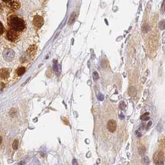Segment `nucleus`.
<instances>
[{
  "mask_svg": "<svg viewBox=\"0 0 165 165\" xmlns=\"http://www.w3.org/2000/svg\"><path fill=\"white\" fill-rule=\"evenodd\" d=\"M136 134H137V136H138L139 137H140L142 136V134H140L138 131H136Z\"/></svg>",
  "mask_w": 165,
  "mask_h": 165,
  "instance_id": "19",
  "label": "nucleus"
},
{
  "mask_svg": "<svg viewBox=\"0 0 165 165\" xmlns=\"http://www.w3.org/2000/svg\"><path fill=\"white\" fill-rule=\"evenodd\" d=\"M119 117H120V119H124V115H123V114H120V115H119Z\"/></svg>",
  "mask_w": 165,
  "mask_h": 165,
  "instance_id": "18",
  "label": "nucleus"
},
{
  "mask_svg": "<svg viewBox=\"0 0 165 165\" xmlns=\"http://www.w3.org/2000/svg\"><path fill=\"white\" fill-rule=\"evenodd\" d=\"M143 161H145V163H147H147H148V161H149V159H148V158L147 156H145V158H144Z\"/></svg>",
  "mask_w": 165,
  "mask_h": 165,
  "instance_id": "17",
  "label": "nucleus"
},
{
  "mask_svg": "<svg viewBox=\"0 0 165 165\" xmlns=\"http://www.w3.org/2000/svg\"><path fill=\"white\" fill-rule=\"evenodd\" d=\"M6 37H7V39L10 41H15L18 39V35L15 31L10 30L7 32Z\"/></svg>",
  "mask_w": 165,
  "mask_h": 165,
  "instance_id": "4",
  "label": "nucleus"
},
{
  "mask_svg": "<svg viewBox=\"0 0 165 165\" xmlns=\"http://www.w3.org/2000/svg\"><path fill=\"white\" fill-rule=\"evenodd\" d=\"M161 155H160L159 153H156L154 155V161L155 163H158V161L160 160L161 159Z\"/></svg>",
  "mask_w": 165,
  "mask_h": 165,
  "instance_id": "8",
  "label": "nucleus"
},
{
  "mask_svg": "<svg viewBox=\"0 0 165 165\" xmlns=\"http://www.w3.org/2000/svg\"><path fill=\"white\" fill-rule=\"evenodd\" d=\"M2 1L6 3H11V2L13 1V0H2Z\"/></svg>",
  "mask_w": 165,
  "mask_h": 165,
  "instance_id": "16",
  "label": "nucleus"
},
{
  "mask_svg": "<svg viewBox=\"0 0 165 165\" xmlns=\"http://www.w3.org/2000/svg\"><path fill=\"white\" fill-rule=\"evenodd\" d=\"M2 140H3L2 137H1V136H0V145H1V143H2Z\"/></svg>",
  "mask_w": 165,
  "mask_h": 165,
  "instance_id": "21",
  "label": "nucleus"
},
{
  "mask_svg": "<svg viewBox=\"0 0 165 165\" xmlns=\"http://www.w3.org/2000/svg\"><path fill=\"white\" fill-rule=\"evenodd\" d=\"M10 70L8 68H2L0 70V78L5 79L8 78L9 77Z\"/></svg>",
  "mask_w": 165,
  "mask_h": 165,
  "instance_id": "6",
  "label": "nucleus"
},
{
  "mask_svg": "<svg viewBox=\"0 0 165 165\" xmlns=\"http://www.w3.org/2000/svg\"><path fill=\"white\" fill-rule=\"evenodd\" d=\"M98 99L99 100V101H103L104 100V96H103L102 94H99L98 96Z\"/></svg>",
  "mask_w": 165,
  "mask_h": 165,
  "instance_id": "15",
  "label": "nucleus"
},
{
  "mask_svg": "<svg viewBox=\"0 0 165 165\" xmlns=\"http://www.w3.org/2000/svg\"><path fill=\"white\" fill-rule=\"evenodd\" d=\"M151 124H152V122H150L148 123V126H150Z\"/></svg>",
  "mask_w": 165,
  "mask_h": 165,
  "instance_id": "23",
  "label": "nucleus"
},
{
  "mask_svg": "<svg viewBox=\"0 0 165 165\" xmlns=\"http://www.w3.org/2000/svg\"><path fill=\"white\" fill-rule=\"evenodd\" d=\"M29 80H30V78H28V79H27V81H26V82H24V84H23V85H22V86H24V85H25V84H26V83H27V81H29Z\"/></svg>",
  "mask_w": 165,
  "mask_h": 165,
  "instance_id": "22",
  "label": "nucleus"
},
{
  "mask_svg": "<svg viewBox=\"0 0 165 165\" xmlns=\"http://www.w3.org/2000/svg\"><path fill=\"white\" fill-rule=\"evenodd\" d=\"M26 72V68L25 67H19L16 71L17 74L18 76H21Z\"/></svg>",
  "mask_w": 165,
  "mask_h": 165,
  "instance_id": "7",
  "label": "nucleus"
},
{
  "mask_svg": "<svg viewBox=\"0 0 165 165\" xmlns=\"http://www.w3.org/2000/svg\"><path fill=\"white\" fill-rule=\"evenodd\" d=\"M8 24L11 28L16 32L23 31L26 27L24 20L18 16H11L8 20Z\"/></svg>",
  "mask_w": 165,
  "mask_h": 165,
  "instance_id": "1",
  "label": "nucleus"
},
{
  "mask_svg": "<svg viewBox=\"0 0 165 165\" xmlns=\"http://www.w3.org/2000/svg\"><path fill=\"white\" fill-rule=\"evenodd\" d=\"M141 119L142 120H143V121H146V120H149L150 119V118L148 116H145V115L144 114L142 118H141Z\"/></svg>",
  "mask_w": 165,
  "mask_h": 165,
  "instance_id": "12",
  "label": "nucleus"
},
{
  "mask_svg": "<svg viewBox=\"0 0 165 165\" xmlns=\"http://www.w3.org/2000/svg\"><path fill=\"white\" fill-rule=\"evenodd\" d=\"M4 26H3V24L0 22V35H1V34L4 32Z\"/></svg>",
  "mask_w": 165,
  "mask_h": 165,
  "instance_id": "11",
  "label": "nucleus"
},
{
  "mask_svg": "<svg viewBox=\"0 0 165 165\" xmlns=\"http://www.w3.org/2000/svg\"><path fill=\"white\" fill-rule=\"evenodd\" d=\"M2 11H3V6L1 4H0V12H1Z\"/></svg>",
  "mask_w": 165,
  "mask_h": 165,
  "instance_id": "20",
  "label": "nucleus"
},
{
  "mask_svg": "<svg viewBox=\"0 0 165 165\" xmlns=\"http://www.w3.org/2000/svg\"><path fill=\"white\" fill-rule=\"evenodd\" d=\"M93 79L94 80H97L99 79V74L98 73L96 72H94L93 74Z\"/></svg>",
  "mask_w": 165,
  "mask_h": 165,
  "instance_id": "10",
  "label": "nucleus"
},
{
  "mask_svg": "<svg viewBox=\"0 0 165 165\" xmlns=\"http://www.w3.org/2000/svg\"><path fill=\"white\" fill-rule=\"evenodd\" d=\"M33 24H34V26L36 27V28L39 29L41 27H42V26L44 24V19L41 16H36L34 18Z\"/></svg>",
  "mask_w": 165,
  "mask_h": 165,
  "instance_id": "3",
  "label": "nucleus"
},
{
  "mask_svg": "<svg viewBox=\"0 0 165 165\" xmlns=\"http://www.w3.org/2000/svg\"><path fill=\"white\" fill-rule=\"evenodd\" d=\"M4 59L7 61H11L14 58H15V53L12 49H5L3 53Z\"/></svg>",
  "mask_w": 165,
  "mask_h": 165,
  "instance_id": "2",
  "label": "nucleus"
},
{
  "mask_svg": "<svg viewBox=\"0 0 165 165\" xmlns=\"http://www.w3.org/2000/svg\"><path fill=\"white\" fill-rule=\"evenodd\" d=\"M126 104H125V103L123 102V101L120 104V108L121 109H122V110H123V109H124L126 108Z\"/></svg>",
  "mask_w": 165,
  "mask_h": 165,
  "instance_id": "14",
  "label": "nucleus"
},
{
  "mask_svg": "<svg viewBox=\"0 0 165 165\" xmlns=\"http://www.w3.org/2000/svg\"><path fill=\"white\" fill-rule=\"evenodd\" d=\"M18 144H19V142L18 140H15V142H14L13 143V145H12V147L13 148L15 149V150H16L18 149Z\"/></svg>",
  "mask_w": 165,
  "mask_h": 165,
  "instance_id": "9",
  "label": "nucleus"
},
{
  "mask_svg": "<svg viewBox=\"0 0 165 165\" xmlns=\"http://www.w3.org/2000/svg\"><path fill=\"white\" fill-rule=\"evenodd\" d=\"M107 129L109 130V132H114L117 128L116 122L114 120H109V122H107Z\"/></svg>",
  "mask_w": 165,
  "mask_h": 165,
  "instance_id": "5",
  "label": "nucleus"
},
{
  "mask_svg": "<svg viewBox=\"0 0 165 165\" xmlns=\"http://www.w3.org/2000/svg\"><path fill=\"white\" fill-rule=\"evenodd\" d=\"M34 48V47H31L29 48V49L28 50H30V52H28V53H29L31 55H32V53H35V52H36V49H34V50H33Z\"/></svg>",
  "mask_w": 165,
  "mask_h": 165,
  "instance_id": "13",
  "label": "nucleus"
}]
</instances>
